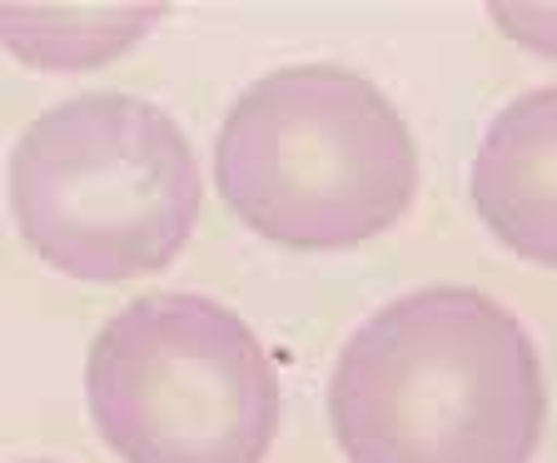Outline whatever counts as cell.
I'll return each instance as SVG.
<instances>
[{"mask_svg": "<svg viewBox=\"0 0 557 463\" xmlns=\"http://www.w3.org/2000/svg\"><path fill=\"white\" fill-rule=\"evenodd\" d=\"M214 180L224 205L264 240L284 249H348L408 215L418 150L369 75L289 65L230 105Z\"/></svg>", "mask_w": 557, "mask_h": 463, "instance_id": "2", "label": "cell"}, {"mask_svg": "<svg viewBox=\"0 0 557 463\" xmlns=\"http://www.w3.org/2000/svg\"><path fill=\"white\" fill-rule=\"evenodd\" d=\"M543 414V364L528 329L463 284L383 304L329 379V418L348 463H528Z\"/></svg>", "mask_w": 557, "mask_h": 463, "instance_id": "1", "label": "cell"}, {"mask_svg": "<svg viewBox=\"0 0 557 463\" xmlns=\"http://www.w3.org/2000/svg\"><path fill=\"white\" fill-rule=\"evenodd\" d=\"M95 429L125 463H264L284 394L264 344L205 294H145L95 334Z\"/></svg>", "mask_w": 557, "mask_h": 463, "instance_id": "4", "label": "cell"}, {"mask_svg": "<svg viewBox=\"0 0 557 463\" xmlns=\"http://www.w3.org/2000/svg\"><path fill=\"white\" fill-rule=\"evenodd\" d=\"M185 130L135 95H75L35 120L11 155L25 244L60 275L120 284L164 269L199 220Z\"/></svg>", "mask_w": 557, "mask_h": 463, "instance_id": "3", "label": "cell"}, {"mask_svg": "<svg viewBox=\"0 0 557 463\" xmlns=\"http://www.w3.org/2000/svg\"><path fill=\"white\" fill-rule=\"evenodd\" d=\"M154 5H100V11H65V5H0V40L25 60L46 70L104 65L110 56L129 50L154 25Z\"/></svg>", "mask_w": 557, "mask_h": 463, "instance_id": "6", "label": "cell"}, {"mask_svg": "<svg viewBox=\"0 0 557 463\" xmlns=\"http://www.w3.org/2000/svg\"><path fill=\"white\" fill-rule=\"evenodd\" d=\"M498 25L522 46L557 56V5H493Z\"/></svg>", "mask_w": 557, "mask_h": 463, "instance_id": "7", "label": "cell"}, {"mask_svg": "<svg viewBox=\"0 0 557 463\" xmlns=\"http://www.w3.org/2000/svg\"><path fill=\"white\" fill-rule=\"evenodd\" d=\"M473 205L512 255L557 269V85L518 95L487 125Z\"/></svg>", "mask_w": 557, "mask_h": 463, "instance_id": "5", "label": "cell"}]
</instances>
